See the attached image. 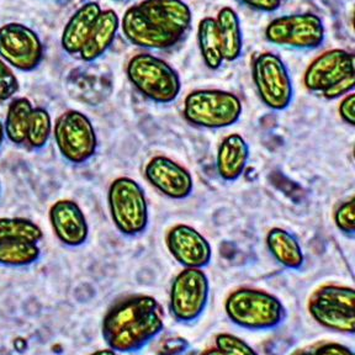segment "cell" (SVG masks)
<instances>
[{"label": "cell", "mask_w": 355, "mask_h": 355, "mask_svg": "<svg viewBox=\"0 0 355 355\" xmlns=\"http://www.w3.org/2000/svg\"><path fill=\"white\" fill-rule=\"evenodd\" d=\"M164 328V311L150 295H131L111 306L101 322V336L117 354L144 349Z\"/></svg>", "instance_id": "cell-1"}, {"label": "cell", "mask_w": 355, "mask_h": 355, "mask_svg": "<svg viewBox=\"0 0 355 355\" xmlns=\"http://www.w3.org/2000/svg\"><path fill=\"white\" fill-rule=\"evenodd\" d=\"M228 320L250 331H270L286 318V309L275 295L254 288L233 290L225 301Z\"/></svg>", "instance_id": "cell-2"}, {"label": "cell", "mask_w": 355, "mask_h": 355, "mask_svg": "<svg viewBox=\"0 0 355 355\" xmlns=\"http://www.w3.org/2000/svg\"><path fill=\"white\" fill-rule=\"evenodd\" d=\"M126 74L137 92L158 104L172 103L182 90L177 71L168 62L150 53L133 55L126 67Z\"/></svg>", "instance_id": "cell-3"}, {"label": "cell", "mask_w": 355, "mask_h": 355, "mask_svg": "<svg viewBox=\"0 0 355 355\" xmlns=\"http://www.w3.org/2000/svg\"><path fill=\"white\" fill-rule=\"evenodd\" d=\"M242 110L237 95L220 89L194 90L184 100V117L198 128H230L239 121Z\"/></svg>", "instance_id": "cell-4"}, {"label": "cell", "mask_w": 355, "mask_h": 355, "mask_svg": "<svg viewBox=\"0 0 355 355\" xmlns=\"http://www.w3.org/2000/svg\"><path fill=\"white\" fill-rule=\"evenodd\" d=\"M107 205L112 223L123 236L135 237L147 230L148 201L142 187L132 178H116L110 184Z\"/></svg>", "instance_id": "cell-5"}, {"label": "cell", "mask_w": 355, "mask_h": 355, "mask_svg": "<svg viewBox=\"0 0 355 355\" xmlns=\"http://www.w3.org/2000/svg\"><path fill=\"white\" fill-rule=\"evenodd\" d=\"M307 310L313 321L328 331L354 334V288L338 284H324L311 294Z\"/></svg>", "instance_id": "cell-6"}, {"label": "cell", "mask_w": 355, "mask_h": 355, "mask_svg": "<svg viewBox=\"0 0 355 355\" xmlns=\"http://www.w3.org/2000/svg\"><path fill=\"white\" fill-rule=\"evenodd\" d=\"M52 133L57 148L67 162L83 164L94 157L98 137L94 125L83 112L64 111L57 117Z\"/></svg>", "instance_id": "cell-7"}, {"label": "cell", "mask_w": 355, "mask_h": 355, "mask_svg": "<svg viewBox=\"0 0 355 355\" xmlns=\"http://www.w3.org/2000/svg\"><path fill=\"white\" fill-rule=\"evenodd\" d=\"M210 282L202 269L184 268L173 279L169 291V311L174 320L191 323L199 320L209 304Z\"/></svg>", "instance_id": "cell-8"}, {"label": "cell", "mask_w": 355, "mask_h": 355, "mask_svg": "<svg viewBox=\"0 0 355 355\" xmlns=\"http://www.w3.org/2000/svg\"><path fill=\"white\" fill-rule=\"evenodd\" d=\"M252 77L264 105L275 111L288 109L294 98V88L288 68L279 55L272 52L257 55Z\"/></svg>", "instance_id": "cell-9"}, {"label": "cell", "mask_w": 355, "mask_h": 355, "mask_svg": "<svg viewBox=\"0 0 355 355\" xmlns=\"http://www.w3.org/2000/svg\"><path fill=\"white\" fill-rule=\"evenodd\" d=\"M321 19L311 14H291L277 17L266 28V39L272 44L295 50H313L324 41Z\"/></svg>", "instance_id": "cell-10"}, {"label": "cell", "mask_w": 355, "mask_h": 355, "mask_svg": "<svg viewBox=\"0 0 355 355\" xmlns=\"http://www.w3.org/2000/svg\"><path fill=\"white\" fill-rule=\"evenodd\" d=\"M0 58L11 68L31 72L42 62L44 44L33 28L9 22L0 28Z\"/></svg>", "instance_id": "cell-11"}, {"label": "cell", "mask_w": 355, "mask_h": 355, "mask_svg": "<svg viewBox=\"0 0 355 355\" xmlns=\"http://www.w3.org/2000/svg\"><path fill=\"white\" fill-rule=\"evenodd\" d=\"M355 76V57L349 51H326L311 62L304 76V84L312 93H324L345 78Z\"/></svg>", "instance_id": "cell-12"}, {"label": "cell", "mask_w": 355, "mask_h": 355, "mask_svg": "<svg viewBox=\"0 0 355 355\" xmlns=\"http://www.w3.org/2000/svg\"><path fill=\"white\" fill-rule=\"evenodd\" d=\"M144 177L153 188L169 199H188L194 190L191 173L166 155L150 158L144 166Z\"/></svg>", "instance_id": "cell-13"}, {"label": "cell", "mask_w": 355, "mask_h": 355, "mask_svg": "<svg viewBox=\"0 0 355 355\" xmlns=\"http://www.w3.org/2000/svg\"><path fill=\"white\" fill-rule=\"evenodd\" d=\"M166 248L184 268L204 269L210 264L212 248L207 239L194 227L178 223L166 236Z\"/></svg>", "instance_id": "cell-14"}, {"label": "cell", "mask_w": 355, "mask_h": 355, "mask_svg": "<svg viewBox=\"0 0 355 355\" xmlns=\"http://www.w3.org/2000/svg\"><path fill=\"white\" fill-rule=\"evenodd\" d=\"M51 227L57 239L71 248L83 245L89 237V225L83 210L76 201H55L49 212Z\"/></svg>", "instance_id": "cell-15"}, {"label": "cell", "mask_w": 355, "mask_h": 355, "mask_svg": "<svg viewBox=\"0 0 355 355\" xmlns=\"http://www.w3.org/2000/svg\"><path fill=\"white\" fill-rule=\"evenodd\" d=\"M137 6L157 28L178 44L191 25V10L183 0H144Z\"/></svg>", "instance_id": "cell-16"}, {"label": "cell", "mask_w": 355, "mask_h": 355, "mask_svg": "<svg viewBox=\"0 0 355 355\" xmlns=\"http://www.w3.org/2000/svg\"><path fill=\"white\" fill-rule=\"evenodd\" d=\"M120 25L125 37L137 47L147 50H166L178 44L175 40L157 28L137 6H131L125 11Z\"/></svg>", "instance_id": "cell-17"}, {"label": "cell", "mask_w": 355, "mask_h": 355, "mask_svg": "<svg viewBox=\"0 0 355 355\" xmlns=\"http://www.w3.org/2000/svg\"><path fill=\"white\" fill-rule=\"evenodd\" d=\"M101 11L96 1H88L73 14L62 33V49L67 53L79 55Z\"/></svg>", "instance_id": "cell-18"}, {"label": "cell", "mask_w": 355, "mask_h": 355, "mask_svg": "<svg viewBox=\"0 0 355 355\" xmlns=\"http://www.w3.org/2000/svg\"><path fill=\"white\" fill-rule=\"evenodd\" d=\"M250 159V146L239 133L222 139L217 150V173L225 182H234L243 174Z\"/></svg>", "instance_id": "cell-19"}, {"label": "cell", "mask_w": 355, "mask_h": 355, "mask_svg": "<svg viewBox=\"0 0 355 355\" xmlns=\"http://www.w3.org/2000/svg\"><path fill=\"white\" fill-rule=\"evenodd\" d=\"M119 28L120 19L115 11L111 9L101 11L87 42L79 52L80 58L84 62H93L100 58L114 42Z\"/></svg>", "instance_id": "cell-20"}, {"label": "cell", "mask_w": 355, "mask_h": 355, "mask_svg": "<svg viewBox=\"0 0 355 355\" xmlns=\"http://www.w3.org/2000/svg\"><path fill=\"white\" fill-rule=\"evenodd\" d=\"M266 247L272 258L282 266L297 270L305 263V254L299 239L282 227H274L266 233Z\"/></svg>", "instance_id": "cell-21"}, {"label": "cell", "mask_w": 355, "mask_h": 355, "mask_svg": "<svg viewBox=\"0 0 355 355\" xmlns=\"http://www.w3.org/2000/svg\"><path fill=\"white\" fill-rule=\"evenodd\" d=\"M215 20L225 61H237L243 50V36L237 12L228 6L222 8Z\"/></svg>", "instance_id": "cell-22"}, {"label": "cell", "mask_w": 355, "mask_h": 355, "mask_svg": "<svg viewBox=\"0 0 355 355\" xmlns=\"http://www.w3.org/2000/svg\"><path fill=\"white\" fill-rule=\"evenodd\" d=\"M33 103L28 98H14L6 111L4 133L11 144L21 146L26 142L28 121L33 112Z\"/></svg>", "instance_id": "cell-23"}, {"label": "cell", "mask_w": 355, "mask_h": 355, "mask_svg": "<svg viewBox=\"0 0 355 355\" xmlns=\"http://www.w3.org/2000/svg\"><path fill=\"white\" fill-rule=\"evenodd\" d=\"M40 258L39 243L20 239H0V266L22 268L33 266Z\"/></svg>", "instance_id": "cell-24"}, {"label": "cell", "mask_w": 355, "mask_h": 355, "mask_svg": "<svg viewBox=\"0 0 355 355\" xmlns=\"http://www.w3.org/2000/svg\"><path fill=\"white\" fill-rule=\"evenodd\" d=\"M198 44L206 67L216 71L225 62L215 17H204L198 28Z\"/></svg>", "instance_id": "cell-25"}, {"label": "cell", "mask_w": 355, "mask_h": 355, "mask_svg": "<svg viewBox=\"0 0 355 355\" xmlns=\"http://www.w3.org/2000/svg\"><path fill=\"white\" fill-rule=\"evenodd\" d=\"M44 232L37 223L25 217H0V239H20L40 243Z\"/></svg>", "instance_id": "cell-26"}, {"label": "cell", "mask_w": 355, "mask_h": 355, "mask_svg": "<svg viewBox=\"0 0 355 355\" xmlns=\"http://www.w3.org/2000/svg\"><path fill=\"white\" fill-rule=\"evenodd\" d=\"M53 131L50 112L44 107H33L28 121L26 142L30 148L41 150L49 142Z\"/></svg>", "instance_id": "cell-27"}, {"label": "cell", "mask_w": 355, "mask_h": 355, "mask_svg": "<svg viewBox=\"0 0 355 355\" xmlns=\"http://www.w3.org/2000/svg\"><path fill=\"white\" fill-rule=\"evenodd\" d=\"M215 347L222 355H259L244 339L231 333H220L215 339Z\"/></svg>", "instance_id": "cell-28"}, {"label": "cell", "mask_w": 355, "mask_h": 355, "mask_svg": "<svg viewBox=\"0 0 355 355\" xmlns=\"http://www.w3.org/2000/svg\"><path fill=\"white\" fill-rule=\"evenodd\" d=\"M334 223L340 232L353 237L355 233L354 198L344 201L334 212Z\"/></svg>", "instance_id": "cell-29"}, {"label": "cell", "mask_w": 355, "mask_h": 355, "mask_svg": "<svg viewBox=\"0 0 355 355\" xmlns=\"http://www.w3.org/2000/svg\"><path fill=\"white\" fill-rule=\"evenodd\" d=\"M19 89L20 84L15 73L8 63L0 58V103L12 99Z\"/></svg>", "instance_id": "cell-30"}, {"label": "cell", "mask_w": 355, "mask_h": 355, "mask_svg": "<svg viewBox=\"0 0 355 355\" xmlns=\"http://www.w3.org/2000/svg\"><path fill=\"white\" fill-rule=\"evenodd\" d=\"M189 342L183 337H171L159 344L157 355H182L188 350Z\"/></svg>", "instance_id": "cell-31"}, {"label": "cell", "mask_w": 355, "mask_h": 355, "mask_svg": "<svg viewBox=\"0 0 355 355\" xmlns=\"http://www.w3.org/2000/svg\"><path fill=\"white\" fill-rule=\"evenodd\" d=\"M355 88V76L352 77L345 78L342 82L336 84L334 87L326 90L324 93H322V96L327 100H336L339 98H343L345 95L353 93Z\"/></svg>", "instance_id": "cell-32"}, {"label": "cell", "mask_w": 355, "mask_h": 355, "mask_svg": "<svg viewBox=\"0 0 355 355\" xmlns=\"http://www.w3.org/2000/svg\"><path fill=\"white\" fill-rule=\"evenodd\" d=\"M311 348L315 355H354L349 347L337 342H321Z\"/></svg>", "instance_id": "cell-33"}, {"label": "cell", "mask_w": 355, "mask_h": 355, "mask_svg": "<svg viewBox=\"0 0 355 355\" xmlns=\"http://www.w3.org/2000/svg\"><path fill=\"white\" fill-rule=\"evenodd\" d=\"M339 116L345 123H348L349 126L355 125V94H350L343 96V99L340 101L338 107Z\"/></svg>", "instance_id": "cell-34"}, {"label": "cell", "mask_w": 355, "mask_h": 355, "mask_svg": "<svg viewBox=\"0 0 355 355\" xmlns=\"http://www.w3.org/2000/svg\"><path fill=\"white\" fill-rule=\"evenodd\" d=\"M239 1L254 10L266 11V12L277 10L282 4V0H239Z\"/></svg>", "instance_id": "cell-35"}, {"label": "cell", "mask_w": 355, "mask_h": 355, "mask_svg": "<svg viewBox=\"0 0 355 355\" xmlns=\"http://www.w3.org/2000/svg\"><path fill=\"white\" fill-rule=\"evenodd\" d=\"M89 355H117V353L110 349V348H104V349L95 350L92 354Z\"/></svg>", "instance_id": "cell-36"}, {"label": "cell", "mask_w": 355, "mask_h": 355, "mask_svg": "<svg viewBox=\"0 0 355 355\" xmlns=\"http://www.w3.org/2000/svg\"><path fill=\"white\" fill-rule=\"evenodd\" d=\"M200 355H222V353L214 345V347H210V348H206L205 350H202Z\"/></svg>", "instance_id": "cell-37"}, {"label": "cell", "mask_w": 355, "mask_h": 355, "mask_svg": "<svg viewBox=\"0 0 355 355\" xmlns=\"http://www.w3.org/2000/svg\"><path fill=\"white\" fill-rule=\"evenodd\" d=\"M293 355H315L312 352V348H306V349H300L297 352H295Z\"/></svg>", "instance_id": "cell-38"}, {"label": "cell", "mask_w": 355, "mask_h": 355, "mask_svg": "<svg viewBox=\"0 0 355 355\" xmlns=\"http://www.w3.org/2000/svg\"><path fill=\"white\" fill-rule=\"evenodd\" d=\"M4 139H6V133H4V125H3V122L0 121V147H1V144L4 142Z\"/></svg>", "instance_id": "cell-39"}, {"label": "cell", "mask_w": 355, "mask_h": 355, "mask_svg": "<svg viewBox=\"0 0 355 355\" xmlns=\"http://www.w3.org/2000/svg\"><path fill=\"white\" fill-rule=\"evenodd\" d=\"M0 191H1V184H0Z\"/></svg>", "instance_id": "cell-40"}]
</instances>
